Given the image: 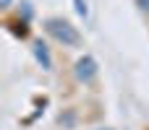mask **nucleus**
Returning a JSON list of instances; mask_svg holds the SVG:
<instances>
[{
    "mask_svg": "<svg viewBox=\"0 0 149 130\" xmlns=\"http://www.w3.org/2000/svg\"><path fill=\"white\" fill-rule=\"evenodd\" d=\"M45 31H47L58 44H63V47H79V44H81V34H79V29H76L71 21L60 18V16H50V18H45Z\"/></svg>",
    "mask_w": 149,
    "mask_h": 130,
    "instance_id": "f257e3e1",
    "label": "nucleus"
},
{
    "mask_svg": "<svg viewBox=\"0 0 149 130\" xmlns=\"http://www.w3.org/2000/svg\"><path fill=\"white\" fill-rule=\"evenodd\" d=\"M97 73H100V68H97V60H94L92 55L79 57L76 65H73V76H76V81H81V83H92V81L97 78Z\"/></svg>",
    "mask_w": 149,
    "mask_h": 130,
    "instance_id": "f03ea898",
    "label": "nucleus"
},
{
    "mask_svg": "<svg viewBox=\"0 0 149 130\" xmlns=\"http://www.w3.org/2000/svg\"><path fill=\"white\" fill-rule=\"evenodd\" d=\"M34 57H37V63L42 65V70H52V55H50V50H47V44H45L42 39L34 42Z\"/></svg>",
    "mask_w": 149,
    "mask_h": 130,
    "instance_id": "7ed1b4c3",
    "label": "nucleus"
},
{
    "mask_svg": "<svg viewBox=\"0 0 149 130\" xmlns=\"http://www.w3.org/2000/svg\"><path fill=\"white\" fill-rule=\"evenodd\" d=\"M76 10H79V16H86V3L84 0H76Z\"/></svg>",
    "mask_w": 149,
    "mask_h": 130,
    "instance_id": "20e7f679",
    "label": "nucleus"
},
{
    "mask_svg": "<svg viewBox=\"0 0 149 130\" xmlns=\"http://www.w3.org/2000/svg\"><path fill=\"white\" fill-rule=\"evenodd\" d=\"M136 5H139L141 13H149V0H136Z\"/></svg>",
    "mask_w": 149,
    "mask_h": 130,
    "instance_id": "39448f33",
    "label": "nucleus"
},
{
    "mask_svg": "<svg viewBox=\"0 0 149 130\" xmlns=\"http://www.w3.org/2000/svg\"><path fill=\"white\" fill-rule=\"evenodd\" d=\"M10 3L13 0H0V8H10Z\"/></svg>",
    "mask_w": 149,
    "mask_h": 130,
    "instance_id": "423d86ee",
    "label": "nucleus"
},
{
    "mask_svg": "<svg viewBox=\"0 0 149 130\" xmlns=\"http://www.w3.org/2000/svg\"><path fill=\"white\" fill-rule=\"evenodd\" d=\"M94 130H113V128H94Z\"/></svg>",
    "mask_w": 149,
    "mask_h": 130,
    "instance_id": "0eeeda50",
    "label": "nucleus"
}]
</instances>
